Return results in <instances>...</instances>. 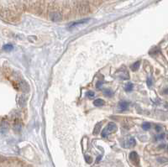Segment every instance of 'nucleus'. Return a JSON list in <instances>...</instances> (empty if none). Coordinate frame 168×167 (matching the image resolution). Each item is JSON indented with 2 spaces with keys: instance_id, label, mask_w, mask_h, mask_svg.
<instances>
[{
  "instance_id": "obj_19",
  "label": "nucleus",
  "mask_w": 168,
  "mask_h": 167,
  "mask_svg": "<svg viewBox=\"0 0 168 167\" xmlns=\"http://www.w3.org/2000/svg\"><path fill=\"white\" fill-rule=\"evenodd\" d=\"M100 159H101V156H98V159H97V162H99Z\"/></svg>"
},
{
  "instance_id": "obj_12",
  "label": "nucleus",
  "mask_w": 168,
  "mask_h": 167,
  "mask_svg": "<svg viewBox=\"0 0 168 167\" xmlns=\"http://www.w3.org/2000/svg\"><path fill=\"white\" fill-rule=\"evenodd\" d=\"M151 127V124H150V123H144L143 125H142V128H143L144 130L150 129Z\"/></svg>"
},
{
  "instance_id": "obj_8",
  "label": "nucleus",
  "mask_w": 168,
  "mask_h": 167,
  "mask_svg": "<svg viewBox=\"0 0 168 167\" xmlns=\"http://www.w3.org/2000/svg\"><path fill=\"white\" fill-rule=\"evenodd\" d=\"M140 61H136L134 62L133 65H131L130 67V69L132 70L133 71H136L137 70L139 69V67H140Z\"/></svg>"
},
{
  "instance_id": "obj_13",
  "label": "nucleus",
  "mask_w": 168,
  "mask_h": 167,
  "mask_svg": "<svg viewBox=\"0 0 168 167\" xmlns=\"http://www.w3.org/2000/svg\"><path fill=\"white\" fill-rule=\"evenodd\" d=\"M87 96L88 97V98H93V97L95 96V94H94V92H92V91H89V92H87Z\"/></svg>"
},
{
  "instance_id": "obj_16",
  "label": "nucleus",
  "mask_w": 168,
  "mask_h": 167,
  "mask_svg": "<svg viewBox=\"0 0 168 167\" xmlns=\"http://www.w3.org/2000/svg\"><path fill=\"white\" fill-rule=\"evenodd\" d=\"M86 160H87V162L88 163V164H90L91 162L92 161V158H91L90 156H86Z\"/></svg>"
},
{
  "instance_id": "obj_9",
  "label": "nucleus",
  "mask_w": 168,
  "mask_h": 167,
  "mask_svg": "<svg viewBox=\"0 0 168 167\" xmlns=\"http://www.w3.org/2000/svg\"><path fill=\"white\" fill-rule=\"evenodd\" d=\"M13 49H14V46L11 44H7V45H4L3 46V50L5 51H11Z\"/></svg>"
},
{
  "instance_id": "obj_20",
  "label": "nucleus",
  "mask_w": 168,
  "mask_h": 167,
  "mask_svg": "<svg viewBox=\"0 0 168 167\" xmlns=\"http://www.w3.org/2000/svg\"><path fill=\"white\" fill-rule=\"evenodd\" d=\"M165 93H166V94H168V88L165 90Z\"/></svg>"
},
{
  "instance_id": "obj_5",
  "label": "nucleus",
  "mask_w": 168,
  "mask_h": 167,
  "mask_svg": "<svg viewBox=\"0 0 168 167\" xmlns=\"http://www.w3.org/2000/svg\"><path fill=\"white\" fill-rule=\"evenodd\" d=\"M101 127H102V122H99L95 125L94 129H93V134L97 135L99 134L100 130H101Z\"/></svg>"
},
{
  "instance_id": "obj_10",
  "label": "nucleus",
  "mask_w": 168,
  "mask_h": 167,
  "mask_svg": "<svg viewBox=\"0 0 168 167\" xmlns=\"http://www.w3.org/2000/svg\"><path fill=\"white\" fill-rule=\"evenodd\" d=\"M103 94L105 95L106 97H112L114 95V92L110 89H105L103 91Z\"/></svg>"
},
{
  "instance_id": "obj_18",
  "label": "nucleus",
  "mask_w": 168,
  "mask_h": 167,
  "mask_svg": "<svg viewBox=\"0 0 168 167\" xmlns=\"http://www.w3.org/2000/svg\"><path fill=\"white\" fill-rule=\"evenodd\" d=\"M156 131H157V132H160V131H161V127H160V126H156Z\"/></svg>"
},
{
  "instance_id": "obj_15",
  "label": "nucleus",
  "mask_w": 168,
  "mask_h": 167,
  "mask_svg": "<svg viewBox=\"0 0 168 167\" xmlns=\"http://www.w3.org/2000/svg\"><path fill=\"white\" fill-rule=\"evenodd\" d=\"M102 86H103V82H100V81H99V82H97L96 87H97V88H98V89H100V88H101Z\"/></svg>"
},
{
  "instance_id": "obj_4",
  "label": "nucleus",
  "mask_w": 168,
  "mask_h": 167,
  "mask_svg": "<svg viewBox=\"0 0 168 167\" xmlns=\"http://www.w3.org/2000/svg\"><path fill=\"white\" fill-rule=\"evenodd\" d=\"M128 107H129V102H125V101H121V102L118 103V108H119L121 111H125V110H127Z\"/></svg>"
},
{
  "instance_id": "obj_14",
  "label": "nucleus",
  "mask_w": 168,
  "mask_h": 167,
  "mask_svg": "<svg viewBox=\"0 0 168 167\" xmlns=\"http://www.w3.org/2000/svg\"><path fill=\"white\" fill-rule=\"evenodd\" d=\"M157 160L160 163H165V162H167V161H168V159H167V158H158Z\"/></svg>"
},
{
  "instance_id": "obj_11",
  "label": "nucleus",
  "mask_w": 168,
  "mask_h": 167,
  "mask_svg": "<svg viewBox=\"0 0 168 167\" xmlns=\"http://www.w3.org/2000/svg\"><path fill=\"white\" fill-rule=\"evenodd\" d=\"M125 90L126 92H131L133 90V84L130 83V82L127 83L125 85Z\"/></svg>"
},
{
  "instance_id": "obj_1",
  "label": "nucleus",
  "mask_w": 168,
  "mask_h": 167,
  "mask_svg": "<svg viewBox=\"0 0 168 167\" xmlns=\"http://www.w3.org/2000/svg\"><path fill=\"white\" fill-rule=\"evenodd\" d=\"M117 131V125L114 123L111 122L106 126V128H104V129L102 131V137L103 138H106L109 136L110 134L114 133V132Z\"/></svg>"
},
{
  "instance_id": "obj_7",
  "label": "nucleus",
  "mask_w": 168,
  "mask_h": 167,
  "mask_svg": "<svg viewBox=\"0 0 168 167\" xmlns=\"http://www.w3.org/2000/svg\"><path fill=\"white\" fill-rule=\"evenodd\" d=\"M105 102L103 99H96L93 102V105L96 106V107H101V106H103Z\"/></svg>"
},
{
  "instance_id": "obj_3",
  "label": "nucleus",
  "mask_w": 168,
  "mask_h": 167,
  "mask_svg": "<svg viewBox=\"0 0 168 167\" xmlns=\"http://www.w3.org/2000/svg\"><path fill=\"white\" fill-rule=\"evenodd\" d=\"M129 159L132 161L134 164L139 165V162H140V159H139V155L138 154L136 153L135 151H133L129 154Z\"/></svg>"
},
{
  "instance_id": "obj_2",
  "label": "nucleus",
  "mask_w": 168,
  "mask_h": 167,
  "mask_svg": "<svg viewBox=\"0 0 168 167\" xmlns=\"http://www.w3.org/2000/svg\"><path fill=\"white\" fill-rule=\"evenodd\" d=\"M136 142H135V139L134 138H129V139H126L124 143V147L126 149H129V148H132L135 145Z\"/></svg>"
},
{
  "instance_id": "obj_17",
  "label": "nucleus",
  "mask_w": 168,
  "mask_h": 167,
  "mask_svg": "<svg viewBox=\"0 0 168 167\" xmlns=\"http://www.w3.org/2000/svg\"><path fill=\"white\" fill-rule=\"evenodd\" d=\"M147 85L149 86V87H151V86L152 85V82H151V78H148L147 79Z\"/></svg>"
},
{
  "instance_id": "obj_6",
  "label": "nucleus",
  "mask_w": 168,
  "mask_h": 167,
  "mask_svg": "<svg viewBox=\"0 0 168 167\" xmlns=\"http://www.w3.org/2000/svg\"><path fill=\"white\" fill-rule=\"evenodd\" d=\"M87 21H88V19H82V20H79V21L73 22V23H72L69 25V28H72V27L76 26V25H83V24L86 23V22H87Z\"/></svg>"
}]
</instances>
